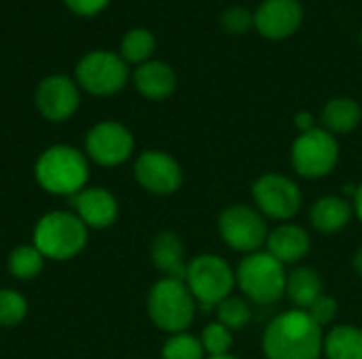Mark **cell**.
<instances>
[{"label":"cell","instance_id":"6da1fadb","mask_svg":"<svg viewBox=\"0 0 362 359\" xmlns=\"http://www.w3.org/2000/svg\"><path fill=\"white\" fill-rule=\"evenodd\" d=\"M325 334L308 311L291 309L265 328L263 353L267 359H320L325 355Z\"/></svg>","mask_w":362,"mask_h":359},{"label":"cell","instance_id":"7a4b0ae2","mask_svg":"<svg viewBox=\"0 0 362 359\" xmlns=\"http://www.w3.org/2000/svg\"><path fill=\"white\" fill-rule=\"evenodd\" d=\"M38 186L55 197H74L89 182V159L74 146L57 144L40 152L34 165Z\"/></svg>","mask_w":362,"mask_h":359},{"label":"cell","instance_id":"3957f363","mask_svg":"<svg viewBox=\"0 0 362 359\" xmlns=\"http://www.w3.org/2000/svg\"><path fill=\"white\" fill-rule=\"evenodd\" d=\"M89 239V229L74 212L45 214L32 233V243L47 260H70L78 256Z\"/></svg>","mask_w":362,"mask_h":359},{"label":"cell","instance_id":"277c9868","mask_svg":"<svg viewBox=\"0 0 362 359\" xmlns=\"http://www.w3.org/2000/svg\"><path fill=\"white\" fill-rule=\"evenodd\" d=\"M146 311L151 322L159 330L168 334H178V332H187L189 326L193 324L197 313V303L182 279L161 277L148 290Z\"/></svg>","mask_w":362,"mask_h":359},{"label":"cell","instance_id":"5b68a950","mask_svg":"<svg viewBox=\"0 0 362 359\" xmlns=\"http://www.w3.org/2000/svg\"><path fill=\"white\" fill-rule=\"evenodd\" d=\"M286 264L267 250L246 254L235 269V286L257 305H274L286 296Z\"/></svg>","mask_w":362,"mask_h":359},{"label":"cell","instance_id":"8992f818","mask_svg":"<svg viewBox=\"0 0 362 359\" xmlns=\"http://www.w3.org/2000/svg\"><path fill=\"white\" fill-rule=\"evenodd\" d=\"M185 284L191 290L197 307L210 311L231 296L235 288V271L216 254H199L189 260Z\"/></svg>","mask_w":362,"mask_h":359},{"label":"cell","instance_id":"52a82bcc","mask_svg":"<svg viewBox=\"0 0 362 359\" xmlns=\"http://www.w3.org/2000/svg\"><path fill=\"white\" fill-rule=\"evenodd\" d=\"M218 235L227 248L246 256L263 250V245L267 243L269 229L265 216L257 207L235 203L221 212Z\"/></svg>","mask_w":362,"mask_h":359},{"label":"cell","instance_id":"ba28073f","mask_svg":"<svg viewBox=\"0 0 362 359\" xmlns=\"http://www.w3.org/2000/svg\"><path fill=\"white\" fill-rule=\"evenodd\" d=\"M339 161V144L333 133L322 127H314L291 146V163L301 178L318 180L329 176Z\"/></svg>","mask_w":362,"mask_h":359},{"label":"cell","instance_id":"9c48e42d","mask_svg":"<svg viewBox=\"0 0 362 359\" xmlns=\"http://www.w3.org/2000/svg\"><path fill=\"white\" fill-rule=\"evenodd\" d=\"M252 201L265 218L288 222L299 214L303 195L295 180L282 174H263L252 184Z\"/></svg>","mask_w":362,"mask_h":359},{"label":"cell","instance_id":"30bf717a","mask_svg":"<svg viewBox=\"0 0 362 359\" xmlns=\"http://www.w3.org/2000/svg\"><path fill=\"white\" fill-rule=\"evenodd\" d=\"M127 63L115 53L93 51L85 55L76 66L78 85L93 95H112L127 83Z\"/></svg>","mask_w":362,"mask_h":359},{"label":"cell","instance_id":"8fae6325","mask_svg":"<svg viewBox=\"0 0 362 359\" xmlns=\"http://www.w3.org/2000/svg\"><path fill=\"white\" fill-rule=\"evenodd\" d=\"M134 146L136 144L132 131L117 121H104L93 125L85 138L87 159L102 167L123 165L132 157Z\"/></svg>","mask_w":362,"mask_h":359},{"label":"cell","instance_id":"7c38bea8","mask_svg":"<svg viewBox=\"0 0 362 359\" xmlns=\"http://www.w3.org/2000/svg\"><path fill=\"white\" fill-rule=\"evenodd\" d=\"M136 182L153 195H172L182 186L180 163L163 150H144L134 163Z\"/></svg>","mask_w":362,"mask_h":359},{"label":"cell","instance_id":"4fadbf2b","mask_svg":"<svg viewBox=\"0 0 362 359\" xmlns=\"http://www.w3.org/2000/svg\"><path fill=\"white\" fill-rule=\"evenodd\" d=\"M78 89L68 76H49L38 85L36 106L47 121L59 123L70 118L78 108Z\"/></svg>","mask_w":362,"mask_h":359},{"label":"cell","instance_id":"5bb4252c","mask_svg":"<svg viewBox=\"0 0 362 359\" xmlns=\"http://www.w3.org/2000/svg\"><path fill=\"white\" fill-rule=\"evenodd\" d=\"M74 214L83 220L87 229H108L119 218V201L117 197L102 186H87L78 195L72 197Z\"/></svg>","mask_w":362,"mask_h":359},{"label":"cell","instance_id":"9a60e30c","mask_svg":"<svg viewBox=\"0 0 362 359\" xmlns=\"http://www.w3.org/2000/svg\"><path fill=\"white\" fill-rule=\"evenodd\" d=\"M303 8L297 0H265L255 11V28L267 38H286L299 30Z\"/></svg>","mask_w":362,"mask_h":359},{"label":"cell","instance_id":"2e32d148","mask_svg":"<svg viewBox=\"0 0 362 359\" xmlns=\"http://www.w3.org/2000/svg\"><path fill=\"white\" fill-rule=\"evenodd\" d=\"M265 248L282 264H295V262H301L310 254L312 237L303 226L293 224V222H282L269 231Z\"/></svg>","mask_w":362,"mask_h":359},{"label":"cell","instance_id":"e0dca14e","mask_svg":"<svg viewBox=\"0 0 362 359\" xmlns=\"http://www.w3.org/2000/svg\"><path fill=\"white\" fill-rule=\"evenodd\" d=\"M151 260H153L155 269L163 273V277L185 281L189 262H187L185 245H182V241H180V237L176 233L163 231L153 239V243H151Z\"/></svg>","mask_w":362,"mask_h":359},{"label":"cell","instance_id":"ac0fdd59","mask_svg":"<svg viewBox=\"0 0 362 359\" xmlns=\"http://www.w3.org/2000/svg\"><path fill=\"white\" fill-rule=\"evenodd\" d=\"M352 216H354V205L348 199L335 197V195L320 197L310 209L312 226L325 235H333V233H339L341 229H346L350 224Z\"/></svg>","mask_w":362,"mask_h":359},{"label":"cell","instance_id":"d6986e66","mask_svg":"<svg viewBox=\"0 0 362 359\" xmlns=\"http://www.w3.org/2000/svg\"><path fill=\"white\" fill-rule=\"evenodd\" d=\"M136 89L148 99H165L176 89V74L163 61H144L134 74Z\"/></svg>","mask_w":362,"mask_h":359},{"label":"cell","instance_id":"ffe728a7","mask_svg":"<svg viewBox=\"0 0 362 359\" xmlns=\"http://www.w3.org/2000/svg\"><path fill=\"white\" fill-rule=\"evenodd\" d=\"M322 290V277L310 267H299L286 277V296L295 305V309L308 311L325 294Z\"/></svg>","mask_w":362,"mask_h":359},{"label":"cell","instance_id":"44dd1931","mask_svg":"<svg viewBox=\"0 0 362 359\" xmlns=\"http://www.w3.org/2000/svg\"><path fill=\"white\" fill-rule=\"evenodd\" d=\"M362 118L361 106L350 97H335L325 104L320 123L329 133H350L358 127Z\"/></svg>","mask_w":362,"mask_h":359},{"label":"cell","instance_id":"7402d4cb","mask_svg":"<svg viewBox=\"0 0 362 359\" xmlns=\"http://www.w3.org/2000/svg\"><path fill=\"white\" fill-rule=\"evenodd\" d=\"M327 359H362V328L344 324L325 334Z\"/></svg>","mask_w":362,"mask_h":359},{"label":"cell","instance_id":"603a6c76","mask_svg":"<svg viewBox=\"0 0 362 359\" xmlns=\"http://www.w3.org/2000/svg\"><path fill=\"white\" fill-rule=\"evenodd\" d=\"M45 256L36 250L34 243L30 245H17L15 250H11L6 267L8 273L19 279V281H30L34 277H38L45 269Z\"/></svg>","mask_w":362,"mask_h":359},{"label":"cell","instance_id":"cb8c5ba5","mask_svg":"<svg viewBox=\"0 0 362 359\" xmlns=\"http://www.w3.org/2000/svg\"><path fill=\"white\" fill-rule=\"evenodd\" d=\"M204 345L197 336L189 332L170 334V339L161 347V359H206Z\"/></svg>","mask_w":362,"mask_h":359},{"label":"cell","instance_id":"d4e9b609","mask_svg":"<svg viewBox=\"0 0 362 359\" xmlns=\"http://www.w3.org/2000/svg\"><path fill=\"white\" fill-rule=\"evenodd\" d=\"M153 51H155V36L142 28L127 32L123 42H121V55L125 61H132V63L146 61Z\"/></svg>","mask_w":362,"mask_h":359},{"label":"cell","instance_id":"484cf974","mask_svg":"<svg viewBox=\"0 0 362 359\" xmlns=\"http://www.w3.org/2000/svg\"><path fill=\"white\" fill-rule=\"evenodd\" d=\"M216 317H218L216 320L218 324H223L225 328L235 332V330H242V328H246L250 324L252 313H250V307H248L246 300L229 296L216 307Z\"/></svg>","mask_w":362,"mask_h":359},{"label":"cell","instance_id":"4316f807","mask_svg":"<svg viewBox=\"0 0 362 359\" xmlns=\"http://www.w3.org/2000/svg\"><path fill=\"white\" fill-rule=\"evenodd\" d=\"M28 315V300L11 290V288H2L0 290V328H13L17 324H21Z\"/></svg>","mask_w":362,"mask_h":359},{"label":"cell","instance_id":"83f0119b","mask_svg":"<svg viewBox=\"0 0 362 359\" xmlns=\"http://www.w3.org/2000/svg\"><path fill=\"white\" fill-rule=\"evenodd\" d=\"M204 351L208 358H216V355H227L233 347V332L229 328H225L223 324L214 322L208 324L199 336Z\"/></svg>","mask_w":362,"mask_h":359},{"label":"cell","instance_id":"f1b7e54d","mask_svg":"<svg viewBox=\"0 0 362 359\" xmlns=\"http://www.w3.org/2000/svg\"><path fill=\"white\" fill-rule=\"evenodd\" d=\"M221 25L229 34H244L250 30V25H255V13H250L244 6H231V8L223 11Z\"/></svg>","mask_w":362,"mask_h":359},{"label":"cell","instance_id":"f546056e","mask_svg":"<svg viewBox=\"0 0 362 359\" xmlns=\"http://www.w3.org/2000/svg\"><path fill=\"white\" fill-rule=\"evenodd\" d=\"M308 313H310V317L325 330V328H329V326L335 322V317H337V300H335L333 296L322 294V296L308 309Z\"/></svg>","mask_w":362,"mask_h":359},{"label":"cell","instance_id":"4dcf8cb0","mask_svg":"<svg viewBox=\"0 0 362 359\" xmlns=\"http://www.w3.org/2000/svg\"><path fill=\"white\" fill-rule=\"evenodd\" d=\"M66 4H68L70 11H74L76 15L89 17V15L100 13V11L108 4V0H66Z\"/></svg>","mask_w":362,"mask_h":359},{"label":"cell","instance_id":"1f68e13d","mask_svg":"<svg viewBox=\"0 0 362 359\" xmlns=\"http://www.w3.org/2000/svg\"><path fill=\"white\" fill-rule=\"evenodd\" d=\"M295 125H297L299 133H305V131H310V129H314V127H316V125H314V116H312V112H299V114L295 116Z\"/></svg>","mask_w":362,"mask_h":359},{"label":"cell","instance_id":"d6a6232c","mask_svg":"<svg viewBox=\"0 0 362 359\" xmlns=\"http://www.w3.org/2000/svg\"><path fill=\"white\" fill-rule=\"evenodd\" d=\"M352 205H354V214L362 220V184L356 186V190L352 195Z\"/></svg>","mask_w":362,"mask_h":359},{"label":"cell","instance_id":"836d02e7","mask_svg":"<svg viewBox=\"0 0 362 359\" xmlns=\"http://www.w3.org/2000/svg\"><path fill=\"white\" fill-rule=\"evenodd\" d=\"M352 264H354V271H356V275H358V277H362V248H358V250H356Z\"/></svg>","mask_w":362,"mask_h":359},{"label":"cell","instance_id":"e575fe53","mask_svg":"<svg viewBox=\"0 0 362 359\" xmlns=\"http://www.w3.org/2000/svg\"><path fill=\"white\" fill-rule=\"evenodd\" d=\"M206 359H240V358H235V355L227 353V355H216V358H206Z\"/></svg>","mask_w":362,"mask_h":359}]
</instances>
